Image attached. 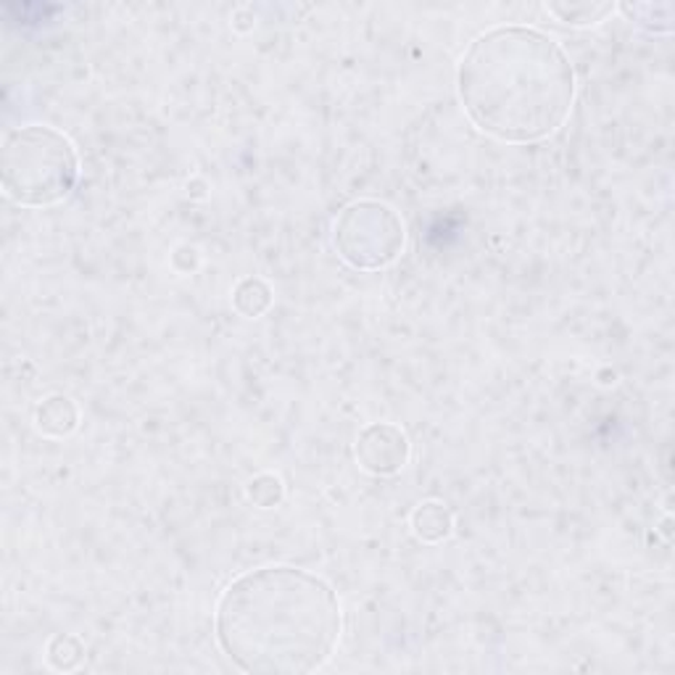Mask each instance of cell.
<instances>
[{
	"mask_svg": "<svg viewBox=\"0 0 675 675\" xmlns=\"http://www.w3.org/2000/svg\"><path fill=\"white\" fill-rule=\"evenodd\" d=\"M246 496L253 501V507L274 509L282 505V499H285V486H282L278 475L264 472L257 475V478L246 486Z\"/></svg>",
	"mask_w": 675,
	"mask_h": 675,
	"instance_id": "10",
	"label": "cell"
},
{
	"mask_svg": "<svg viewBox=\"0 0 675 675\" xmlns=\"http://www.w3.org/2000/svg\"><path fill=\"white\" fill-rule=\"evenodd\" d=\"M335 591L291 564H267L238 575L215 612L219 650L253 675H304L333 657L341 638Z\"/></svg>",
	"mask_w": 675,
	"mask_h": 675,
	"instance_id": "1",
	"label": "cell"
},
{
	"mask_svg": "<svg viewBox=\"0 0 675 675\" xmlns=\"http://www.w3.org/2000/svg\"><path fill=\"white\" fill-rule=\"evenodd\" d=\"M461 108L501 143H539L568 122L575 72L568 53L533 27H494L472 40L457 66Z\"/></svg>",
	"mask_w": 675,
	"mask_h": 675,
	"instance_id": "2",
	"label": "cell"
},
{
	"mask_svg": "<svg viewBox=\"0 0 675 675\" xmlns=\"http://www.w3.org/2000/svg\"><path fill=\"white\" fill-rule=\"evenodd\" d=\"M547 11L562 24L570 27H589L602 22L615 11L612 3H596V0H570V3H547Z\"/></svg>",
	"mask_w": 675,
	"mask_h": 675,
	"instance_id": "8",
	"label": "cell"
},
{
	"mask_svg": "<svg viewBox=\"0 0 675 675\" xmlns=\"http://www.w3.org/2000/svg\"><path fill=\"white\" fill-rule=\"evenodd\" d=\"M34 423H38V430L45 433V436L66 438L77 430L80 409L69 396H48L45 402L34 409Z\"/></svg>",
	"mask_w": 675,
	"mask_h": 675,
	"instance_id": "6",
	"label": "cell"
},
{
	"mask_svg": "<svg viewBox=\"0 0 675 675\" xmlns=\"http://www.w3.org/2000/svg\"><path fill=\"white\" fill-rule=\"evenodd\" d=\"M409 454V438L396 425H367L356 438V461L370 475H396L406 467Z\"/></svg>",
	"mask_w": 675,
	"mask_h": 675,
	"instance_id": "5",
	"label": "cell"
},
{
	"mask_svg": "<svg viewBox=\"0 0 675 675\" xmlns=\"http://www.w3.org/2000/svg\"><path fill=\"white\" fill-rule=\"evenodd\" d=\"M406 232L402 217L381 201L349 204L333 222L338 257L354 270H383L402 257Z\"/></svg>",
	"mask_w": 675,
	"mask_h": 675,
	"instance_id": "4",
	"label": "cell"
},
{
	"mask_svg": "<svg viewBox=\"0 0 675 675\" xmlns=\"http://www.w3.org/2000/svg\"><path fill=\"white\" fill-rule=\"evenodd\" d=\"M80 180L74 143L45 124L11 129L0 150V185L13 204L45 209L72 196Z\"/></svg>",
	"mask_w": 675,
	"mask_h": 675,
	"instance_id": "3",
	"label": "cell"
},
{
	"mask_svg": "<svg viewBox=\"0 0 675 675\" xmlns=\"http://www.w3.org/2000/svg\"><path fill=\"white\" fill-rule=\"evenodd\" d=\"M232 304L243 316H261L272 307V288L261 278H243L232 291Z\"/></svg>",
	"mask_w": 675,
	"mask_h": 675,
	"instance_id": "9",
	"label": "cell"
},
{
	"mask_svg": "<svg viewBox=\"0 0 675 675\" xmlns=\"http://www.w3.org/2000/svg\"><path fill=\"white\" fill-rule=\"evenodd\" d=\"M85 657V646L77 636H69V633H61V636L53 638L48 644V663H51L56 671H74Z\"/></svg>",
	"mask_w": 675,
	"mask_h": 675,
	"instance_id": "11",
	"label": "cell"
},
{
	"mask_svg": "<svg viewBox=\"0 0 675 675\" xmlns=\"http://www.w3.org/2000/svg\"><path fill=\"white\" fill-rule=\"evenodd\" d=\"M412 530L423 543H440L451 536L454 515L444 501H423L415 512H412Z\"/></svg>",
	"mask_w": 675,
	"mask_h": 675,
	"instance_id": "7",
	"label": "cell"
}]
</instances>
